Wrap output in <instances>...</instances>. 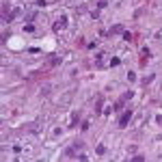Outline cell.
Here are the masks:
<instances>
[{"instance_id":"obj_5","label":"cell","mask_w":162,"mask_h":162,"mask_svg":"<svg viewBox=\"0 0 162 162\" xmlns=\"http://www.w3.org/2000/svg\"><path fill=\"white\" fill-rule=\"evenodd\" d=\"M149 56H151V50H149V48H143V50H141V65H145V63L149 61Z\"/></svg>"},{"instance_id":"obj_4","label":"cell","mask_w":162,"mask_h":162,"mask_svg":"<svg viewBox=\"0 0 162 162\" xmlns=\"http://www.w3.org/2000/svg\"><path fill=\"white\" fill-rule=\"evenodd\" d=\"M130 119H132V110L128 108V110H123V114H121V119H119V128H121V130H123V128H128Z\"/></svg>"},{"instance_id":"obj_21","label":"cell","mask_w":162,"mask_h":162,"mask_svg":"<svg viewBox=\"0 0 162 162\" xmlns=\"http://www.w3.org/2000/svg\"><path fill=\"white\" fill-rule=\"evenodd\" d=\"M80 128H82V130H84V132H86V130H89V128H91V123H89V121H82V125H80Z\"/></svg>"},{"instance_id":"obj_13","label":"cell","mask_w":162,"mask_h":162,"mask_svg":"<svg viewBox=\"0 0 162 162\" xmlns=\"http://www.w3.org/2000/svg\"><path fill=\"white\" fill-rule=\"evenodd\" d=\"M50 65H52V67L61 65V56H50Z\"/></svg>"},{"instance_id":"obj_10","label":"cell","mask_w":162,"mask_h":162,"mask_svg":"<svg viewBox=\"0 0 162 162\" xmlns=\"http://www.w3.org/2000/svg\"><path fill=\"white\" fill-rule=\"evenodd\" d=\"M121 37H123L125 41H132V39H134V33H130V30H123V33H121Z\"/></svg>"},{"instance_id":"obj_18","label":"cell","mask_w":162,"mask_h":162,"mask_svg":"<svg viewBox=\"0 0 162 162\" xmlns=\"http://www.w3.org/2000/svg\"><path fill=\"white\" fill-rule=\"evenodd\" d=\"M91 17H93V19H100V9H93V11H91Z\"/></svg>"},{"instance_id":"obj_17","label":"cell","mask_w":162,"mask_h":162,"mask_svg":"<svg viewBox=\"0 0 162 162\" xmlns=\"http://www.w3.org/2000/svg\"><path fill=\"white\" fill-rule=\"evenodd\" d=\"M108 7V0H100V2H97V9L102 11V9H106Z\"/></svg>"},{"instance_id":"obj_20","label":"cell","mask_w":162,"mask_h":162,"mask_svg":"<svg viewBox=\"0 0 162 162\" xmlns=\"http://www.w3.org/2000/svg\"><path fill=\"white\" fill-rule=\"evenodd\" d=\"M35 5L37 7H45V5H48V0H35Z\"/></svg>"},{"instance_id":"obj_3","label":"cell","mask_w":162,"mask_h":162,"mask_svg":"<svg viewBox=\"0 0 162 162\" xmlns=\"http://www.w3.org/2000/svg\"><path fill=\"white\" fill-rule=\"evenodd\" d=\"M63 28H67V15H61V19H56L54 24H52V30H54V33H58V30H63Z\"/></svg>"},{"instance_id":"obj_1","label":"cell","mask_w":162,"mask_h":162,"mask_svg":"<svg viewBox=\"0 0 162 162\" xmlns=\"http://www.w3.org/2000/svg\"><path fill=\"white\" fill-rule=\"evenodd\" d=\"M82 141H78V143H74V145H69L65 151H63V156L65 158H76V153H80V149H82Z\"/></svg>"},{"instance_id":"obj_6","label":"cell","mask_w":162,"mask_h":162,"mask_svg":"<svg viewBox=\"0 0 162 162\" xmlns=\"http://www.w3.org/2000/svg\"><path fill=\"white\" fill-rule=\"evenodd\" d=\"M95 67H97V69L104 67V52H97V54H95Z\"/></svg>"},{"instance_id":"obj_22","label":"cell","mask_w":162,"mask_h":162,"mask_svg":"<svg viewBox=\"0 0 162 162\" xmlns=\"http://www.w3.org/2000/svg\"><path fill=\"white\" fill-rule=\"evenodd\" d=\"M76 158H78V160H89V156H86V153H82V151H80Z\"/></svg>"},{"instance_id":"obj_26","label":"cell","mask_w":162,"mask_h":162,"mask_svg":"<svg viewBox=\"0 0 162 162\" xmlns=\"http://www.w3.org/2000/svg\"><path fill=\"white\" fill-rule=\"evenodd\" d=\"M156 123H158V125H162V114H156Z\"/></svg>"},{"instance_id":"obj_16","label":"cell","mask_w":162,"mask_h":162,"mask_svg":"<svg viewBox=\"0 0 162 162\" xmlns=\"http://www.w3.org/2000/svg\"><path fill=\"white\" fill-rule=\"evenodd\" d=\"M24 19H26V22H28V24H30V22H35V19H37V13H28V15H26Z\"/></svg>"},{"instance_id":"obj_24","label":"cell","mask_w":162,"mask_h":162,"mask_svg":"<svg viewBox=\"0 0 162 162\" xmlns=\"http://www.w3.org/2000/svg\"><path fill=\"white\" fill-rule=\"evenodd\" d=\"M9 35H11V33H9V30H5V33H2V43H5V41H7V39H9Z\"/></svg>"},{"instance_id":"obj_14","label":"cell","mask_w":162,"mask_h":162,"mask_svg":"<svg viewBox=\"0 0 162 162\" xmlns=\"http://www.w3.org/2000/svg\"><path fill=\"white\" fill-rule=\"evenodd\" d=\"M95 153H97V156H104V153H106V145H97Z\"/></svg>"},{"instance_id":"obj_9","label":"cell","mask_w":162,"mask_h":162,"mask_svg":"<svg viewBox=\"0 0 162 162\" xmlns=\"http://www.w3.org/2000/svg\"><path fill=\"white\" fill-rule=\"evenodd\" d=\"M102 112H104V100L100 97L97 104H95V114H102Z\"/></svg>"},{"instance_id":"obj_11","label":"cell","mask_w":162,"mask_h":162,"mask_svg":"<svg viewBox=\"0 0 162 162\" xmlns=\"http://www.w3.org/2000/svg\"><path fill=\"white\" fill-rule=\"evenodd\" d=\"M119 63H121V58H119V56H112V58H110V63H108V67H117Z\"/></svg>"},{"instance_id":"obj_12","label":"cell","mask_w":162,"mask_h":162,"mask_svg":"<svg viewBox=\"0 0 162 162\" xmlns=\"http://www.w3.org/2000/svg\"><path fill=\"white\" fill-rule=\"evenodd\" d=\"M132 97H134V91H125V93L121 95V100H123V102H128V100H132Z\"/></svg>"},{"instance_id":"obj_8","label":"cell","mask_w":162,"mask_h":162,"mask_svg":"<svg viewBox=\"0 0 162 162\" xmlns=\"http://www.w3.org/2000/svg\"><path fill=\"white\" fill-rule=\"evenodd\" d=\"M153 80H156V76H153V74H149V76H145V78L141 80V84H143V86H147V84H151Z\"/></svg>"},{"instance_id":"obj_7","label":"cell","mask_w":162,"mask_h":162,"mask_svg":"<svg viewBox=\"0 0 162 162\" xmlns=\"http://www.w3.org/2000/svg\"><path fill=\"white\" fill-rule=\"evenodd\" d=\"M78 123H80V114L74 112V114H72V121H69V128H76Z\"/></svg>"},{"instance_id":"obj_25","label":"cell","mask_w":162,"mask_h":162,"mask_svg":"<svg viewBox=\"0 0 162 162\" xmlns=\"http://www.w3.org/2000/svg\"><path fill=\"white\" fill-rule=\"evenodd\" d=\"M128 80H132V82L136 80V76H134V72H128Z\"/></svg>"},{"instance_id":"obj_2","label":"cell","mask_w":162,"mask_h":162,"mask_svg":"<svg viewBox=\"0 0 162 162\" xmlns=\"http://www.w3.org/2000/svg\"><path fill=\"white\" fill-rule=\"evenodd\" d=\"M125 28H123V24H114V26H110L108 28V33H100L102 37H106V39H110V37H114V35H119V33H123Z\"/></svg>"},{"instance_id":"obj_15","label":"cell","mask_w":162,"mask_h":162,"mask_svg":"<svg viewBox=\"0 0 162 162\" xmlns=\"http://www.w3.org/2000/svg\"><path fill=\"white\" fill-rule=\"evenodd\" d=\"M123 104H125V102H123V100H119L117 104L112 106V110H123Z\"/></svg>"},{"instance_id":"obj_19","label":"cell","mask_w":162,"mask_h":162,"mask_svg":"<svg viewBox=\"0 0 162 162\" xmlns=\"http://www.w3.org/2000/svg\"><path fill=\"white\" fill-rule=\"evenodd\" d=\"M24 33H35V26H33V24H26V26H24Z\"/></svg>"},{"instance_id":"obj_23","label":"cell","mask_w":162,"mask_h":162,"mask_svg":"<svg viewBox=\"0 0 162 162\" xmlns=\"http://www.w3.org/2000/svg\"><path fill=\"white\" fill-rule=\"evenodd\" d=\"M132 160L134 162H141V160H145V156H132Z\"/></svg>"}]
</instances>
